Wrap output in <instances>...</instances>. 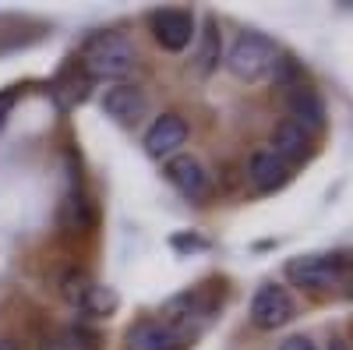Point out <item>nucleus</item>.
<instances>
[{
  "mask_svg": "<svg viewBox=\"0 0 353 350\" xmlns=\"http://www.w3.org/2000/svg\"><path fill=\"white\" fill-rule=\"evenodd\" d=\"M286 280L304 290H343L353 294V258L346 255H301L286 262Z\"/></svg>",
  "mask_w": 353,
  "mask_h": 350,
  "instance_id": "obj_2",
  "label": "nucleus"
},
{
  "mask_svg": "<svg viewBox=\"0 0 353 350\" xmlns=\"http://www.w3.org/2000/svg\"><path fill=\"white\" fill-rule=\"evenodd\" d=\"M272 153H276L286 166H290V163H304V159L314 156V142H311V135H307L301 124H293L290 117H286V121H279L276 131H272Z\"/></svg>",
  "mask_w": 353,
  "mask_h": 350,
  "instance_id": "obj_13",
  "label": "nucleus"
},
{
  "mask_svg": "<svg viewBox=\"0 0 353 350\" xmlns=\"http://www.w3.org/2000/svg\"><path fill=\"white\" fill-rule=\"evenodd\" d=\"M166 181L181 191L184 198H191V202H205L212 195V177L205 173V166L194 159V156H188V153H176V156H170L166 159Z\"/></svg>",
  "mask_w": 353,
  "mask_h": 350,
  "instance_id": "obj_7",
  "label": "nucleus"
},
{
  "mask_svg": "<svg viewBox=\"0 0 353 350\" xmlns=\"http://www.w3.org/2000/svg\"><path fill=\"white\" fill-rule=\"evenodd\" d=\"M61 298H64L71 308H78V311H85V315H96V318L113 315L117 304H121V298H117L113 286L96 283L92 276L81 273V269H68V273L61 276Z\"/></svg>",
  "mask_w": 353,
  "mask_h": 350,
  "instance_id": "obj_5",
  "label": "nucleus"
},
{
  "mask_svg": "<svg viewBox=\"0 0 353 350\" xmlns=\"http://www.w3.org/2000/svg\"><path fill=\"white\" fill-rule=\"evenodd\" d=\"M279 350H318L307 336H290V340H283V347Z\"/></svg>",
  "mask_w": 353,
  "mask_h": 350,
  "instance_id": "obj_21",
  "label": "nucleus"
},
{
  "mask_svg": "<svg viewBox=\"0 0 353 350\" xmlns=\"http://www.w3.org/2000/svg\"><path fill=\"white\" fill-rule=\"evenodd\" d=\"M279 57V43L269 39L265 32H244L226 53V71L241 81H258L261 75H269Z\"/></svg>",
  "mask_w": 353,
  "mask_h": 350,
  "instance_id": "obj_4",
  "label": "nucleus"
},
{
  "mask_svg": "<svg viewBox=\"0 0 353 350\" xmlns=\"http://www.w3.org/2000/svg\"><path fill=\"white\" fill-rule=\"evenodd\" d=\"M78 64L88 78H106V81H121L134 71L138 64V50L131 46V39L124 32H96L88 36L81 46Z\"/></svg>",
  "mask_w": 353,
  "mask_h": 350,
  "instance_id": "obj_1",
  "label": "nucleus"
},
{
  "mask_svg": "<svg viewBox=\"0 0 353 350\" xmlns=\"http://www.w3.org/2000/svg\"><path fill=\"white\" fill-rule=\"evenodd\" d=\"M103 110L121 121L128 128H134L145 113H149V96H145L138 85H113V89L103 93Z\"/></svg>",
  "mask_w": 353,
  "mask_h": 350,
  "instance_id": "obj_10",
  "label": "nucleus"
},
{
  "mask_svg": "<svg viewBox=\"0 0 353 350\" xmlns=\"http://www.w3.org/2000/svg\"><path fill=\"white\" fill-rule=\"evenodd\" d=\"M39 350H99V336L85 326H64V329L50 333L39 343Z\"/></svg>",
  "mask_w": 353,
  "mask_h": 350,
  "instance_id": "obj_18",
  "label": "nucleus"
},
{
  "mask_svg": "<svg viewBox=\"0 0 353 350\" xmlns=\"http://www.w3.org/2000/svg\"><path fill=\"white\" fill-rule=\"evenodd\" d=\"M329 350H350L346 340H329Z\"/></svg>",
  "mask_w": 353,
  "mask_h": 350,
  "instance_id": "obj_22",
  "label": "nucleus"
},
{
  "mask_svg": "<svg viewBox=\"0 0 353 350\" xmlns=\"http://www.w3.org/2000/svg\"><path fill=\"white\" fill-rule=\"evenodd\" d=\"M290 166L272 153V149H254L251 159H248V181L261 191V195H269V191H279L283 184H290Z\"/></svg>",
  "mask_w": 353,
  "mask_h": 350,
  "instance_id": "obj_11",
  "label": "nucleus"
},
{
  "mask_svg": "<svg viewBox=\"0 0 353 350\" xmlns=\"http://www.w3.org/2000/svg\"><path fill=\"white\" fill-rule=\"evenodd\" d=\"M0 350H18V347H14L11 340H0Z\"/></svg>",
  "mask_w": 353,
  "mask_h": 350,
  "instance_id": "obj_23",
  "label": "nucleus"
},
{
  "mask_svg": "<svg viewBox=\"0 0 353 350\" xmlns=\"http://www.w3.org/2000/svg\"><path fill=\"white\" fill-rule=\"evenodd\" d=\"M286 106H290V121L301 124L307 135H318L321 128H325V103H321V96L314 89H307V85L290 89Z\"/></svg>",
  "mask_w": 353,
  "mask_h": 350,
  "instance_id": "obj_14",
  "label": "nucleus"
},
{
  "mask_svg": "<svg viewBox=\"0 0 353 350\" xmlns=\"http://www.w3.org/2000/svg\"><path fill=\"white\" fill-rule=\"evenodd\" d=\"M293 298H290V290L279 286V283H265L254 290V298H251V322L265 333H272L279 326H286L290 318H293Z\"/></svg>",
  "mask_w": 353,
  "mask_h": 350,
  "instance_id": "obj_6",
  "label": "nucleus"
},
{
  "mask_svg": "<svg viewBox=\"0 0 353 350\" xmlns=\"http://www.w3.org/2000/svg\"><path fill=\"white\" fill-rule=\"evenodd\" d=\"M188 340L170 329L163 318H145L128 333V350H184Z\"/></svg>",
  "mask_w": 353,
  "mask_h": 350,
  "instance_id": "obj_12",
  "label": "nucleus"
},
{
  "mask_svg": "<svg viewBox=\"0 0 353 350\" xmlns=\"http://www.w3.org/2000/svg\"><path fill=\"white\" fill-rule=\"evenodd\" d=\"M223 308V294L216 290H205V286H194V290H184L166 301L163 308V322L170 329H176L184 340H194L205 326H212V318L219 315Z\"/></svg>",
  "mask_w": 353,
  "mask_h": 350,
  "instance_id": "obj_3",
  "label": "nucleus"
},
{
  "mask_svg": "<svg viewBox=\"0 0 353 350\" xmlns=\"http://www.w3.org/2000/svg\"><path fill=\"white\" fill-rule=\"evenodd\" d=\"M272 75H276V85H283V89H301V85H304V71H301V64L293 61V57H286V53L276 57Z\"/></svg>",
  "mask_w": 353,
  "mask_h": 350,
  "instance_id": "obj_19",
  "label": "nucleus"
},
{
  "mask_svg": "<svg viewBox=\"0 0 353 350\" xmlns=\"http://www.w3.org/2000/svg\"><path fill=\"white\" fill-rule=\"evenodd\" d=\"M64 230H88L96 226V206L88 202L81 191H71L64 202H61V213H57Z\"/></svg>",
  "mask_w": 353,
  "mask_h": 350,
  "instance_id": "obj_17",
  "label": "nucleus"
},
{
  "mask_svg": "<svg viewBox=\"0 0 353 350\" xmlns=\"http://www.w3.org/2000/svg\"><path fill=\"white\" fill-rule=\"evenodd\" d=\"M14 103H18V89H4V93H0V128L8 124V117H11Z\"/></svg>",
  "mask_w": 353,
  "mask_h": 350,
  "instance_id": "obj_20",
  "label": "nucleus"
},
{
  "mask_svg": "<svg viewBox=\"0 0 353 350\" xmlns=\"http://www.w3.org/2000/svg\"><path fill=\"white\" fill-rule=\"evenodd\" d=\"M223 61V32L216 18H205V28L198 32V46H194V75L198 78H209Z\"/></svg>",
  "mask_w": 353,
  "mask_h": 350,
  "instance_id": "obj_16",
  "label": "nucleus"
},
{
  "mask_svg": "<svg viewBox=\"0 0 353 350\" xmlns=\"http://www.w3.org/2000/svg\"><path fill=\"white\" fill-rule=\"evenodd\" d=\"M184 142H188V121L181 113H163V117H156V124L145 131V149L156 159L176 156Z\"/></svg>",
  "mask_w": 353,
  "mask_h": 350,
  "instance_id": "obj_9",
  "label": "nucleus"
},
{
  "mask_svg": "<svg viewBox=\"0 0 353 350\" xmlns=\"http://www.w3.org/2000/svg\"><path fill=\"white\" fill-rule=\"evenodd\" d=\"M88 89H92V78H88V75L81 71V64L74 61V64H68L61 75L53 78L50 96L57 99V106H61V110H71V106H78V103L88 96Z\"/></svg>",
  "mask_w": 353,
  "mask_h": 350,
  "instance_id": "obj_15",
  "label": "nucleus"
},
{
  "mask_svg": "<svg viewBox=\"0 0 353 350\" xmlns=\"http://www.w3.org/2000/svg\"><path fill=\"white\" fill-rule=\"evenodd\" d=\"M152 25V36L163 50L170 53H181L191 39H194V14L188 8H163V11H152L149 18Z\"/></svg>",
  "mask_w": 353,
  "mask_h": 350,
  "instance_id": "obj_8",
  "label": "nucleus"
}]
</instances>
